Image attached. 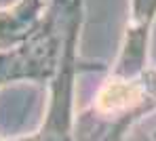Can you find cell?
<instances>
[{"mask_svg": "<svg viewBox=\"0 0 156 141\" xmlns=\"http://www.w3.org/2000/svg\"><path fill=\"white\" fill-rule=\"evenodd\" d=\"M42 0H19L11 9H0V51H11L26 42L42 23Z\"/></svg>", "mask_w": 156, "mask_h": 141, "instance_id": "7a4b0ae2", "label": "cell"}, {"mask_svg": "<svg viewBox=\"0 0 156 141\" xmlns=\"http://www.w3.org/2000/svg\"><path fill=\"white\" fill-rule=\"evenodd\" d=\"M72 0H55L49 15L42 19L26 42L11 51H0V86L15 80H38L47 82L55 74V63L59 55V21L68 15Z\"/></svg>", "mask_w": 156, "mask_h": 141, "instance_id": "6da1fadb", "label": "cell"}]
</instances>
